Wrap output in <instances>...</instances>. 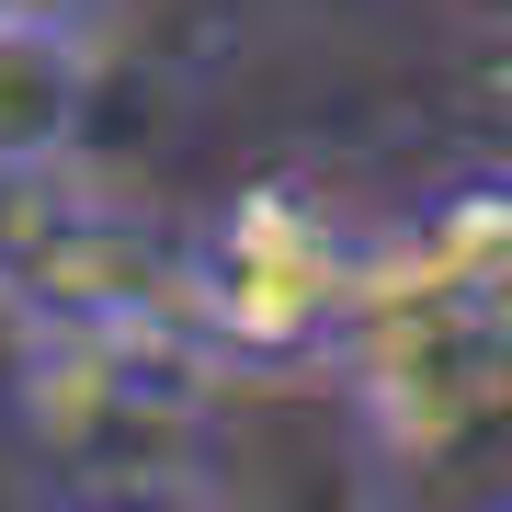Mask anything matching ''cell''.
Instances as JSON below:
<instances>
[{
    "label": "cell",
    "instance_id": "6da1fadb",
    "mask_svg": "<svg viewBox=\"0 0 512 512\" xmlns=\"http://www.w3.org/2000/svg\"><path fill=\"white\" fill-rule=\"evenodd\" d=\"M330 376L365 421V456H387V467L512 456V274L467 262V251H433L399 217Z\"/></svg>",
    "mask_w": 512,
    "mask_h": 512
},
{
    "label": "cell",
    "instance_id": "7a4b0ae2",
    "mask_svg": "<svg viewBox=\"0 0 512 512\" xmlns=\"http://www.w3.org/2000/svg\"><path fill=\"white\" fill-rule=\"evenodd\" d=\"M387 228L342 217L319 183H239L183 228V319L228 376H330Z\"/></svg>",
    "mask_w": 512,
    "mask_h": 512
},
{
    "label": "cell",
    "instance_id": "5b68a950",
    "mask_svg": "<svg viewBox=\"0 0 512 512\" xmlns=\"http://www.w3.org/2000/svg\"><path fill=\"white\" fill-rule=\"evenodd\" d=\"M0 12H92V0H0Z\"/></svg>",
    "mask_w": 512,
    "mask_h": 512
},
{
    "label": "cell",
    "instance_id": "277c9868",
    "mask_svg": "<svg viewBox=\"0 0 512 512\" xmlns=\"http://www.w3.org/2000/svg\"><path fill=\"white\" fill-rule=\"evenodd\" d=\"M92 126V12H0V171L69 160Z\"/></svg>",
    "mask_w": 512,
    "mask_h": 512
},
{
    "label": "cell",
    "instance_id": "3957f363",
    "mask_svg": "<svg viewBox=\"0 0 512 512\" xmlns=\"http://www.w3.org/2000/svg\"><path fill=\"white\" fill-rule=\"evenodd\" d=\"M205 376H228L194 330H23V444L80 467V490H137L148 467H194Z\"/></svg>",
    "mask_w": 512,
    "mask_h": 512
}]
</instances>
